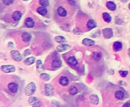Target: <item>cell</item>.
Wrapping results in <instances>:
<instances>
[{
    "label": "cell",
    "instance_id": "484cf974",
    "mask_svg": "<svg viewBox=\"0 0 130 107\" xmlns=\"http://www.w3.org/2000/svg\"><path fill=\"white\" fill-rule=\"evenodd\" d=\"M55 40L56 42L59 44H64L66 42V38L61 36H57L55 38Z\"/></svg>",
    "mask_w": 130,
    "mask_h": 107
},
{
    "label": "cell",
    "instance_id": "d6986e66",
    "mask_svg": "<svg viewBox=\"0 0 130 107\" xmlns=\"http://www.w3.org/2000/svg\"><path fill=\"white\" fill-rule=\"evenodd\" d=\"M82 44L84 46L90 47L94 45V41L92 39H90L88 38H85L82 40Z\"/></svg>",
    "mask_w": 130,
    "mask_h": 107
},
{
    "label": "cell",
    "instance_id": "7402d4cb",
    "mask_svg": "<svg viewBox=\"0 0 130 107\" xmlns=\"http://www.w3.org/2000/svg\"><path fill=\"white\" fill-rule=\"evenodd\" d=\"M106 7L111 11H115L116 9V5L112 1H108L106 3Z\"/></svg>",
    "mask_w": 130,
    "mask_h": 107
},
{
    "label": "cell",
    "instance_id": "ab89813d",
    "mask_svg": "<svg viewBox=\"0 0 130 107\" xmlns=\"http://www.w3.org/2000/svg\"><path fill=\"white\" fill-rule=\"evenodd\" d=\"M129 8L130 9V3L129 4Z\"/></svg>",
    "mask_w": 130,
    "mask_h": 107
},
{
    "label": "cell",
    "instance_id": "44dd1931",
    "mask_svg": "<svg viewBox=\"0 0 130 107\" xmlns=\"http://www.w3.org/2000/svg\"><path fill=\"white\" fill-rule=\"evenodd\" d=\"M90 100L91 103L94 105H97L99 103V97L96 94H92L90 97Z\"/></svg>",
    "mask_w": 130,
    "mask_h": 107
},
{
    "label": "cell",
    "instance_id": "9a60e30c",
    "mask_svg": "<svg viewBox=\"0 0 130 107\" xmlns=\"http://www.w3.org/2000/svg\"><path fill=\"white\" fill-rule=\"evenodd\" d=\"M123 44L120 42H115L113 45V49L115 52L120 51L123 48Z\"/></svg>",
    "mask_w": 130,
    "mask_h": 107
},
{
    "label": "cell",
    "instance_id": "4dcf8cb0",
    "mask_svg": "<svg viewBox=\"0 0 130 107\" xmlns=\"http://www.w3.org/2000/svg\"><path fill=\"white\" fill-rule=\"evenodd\" d=\"M118 73L121 77H124V78L126 77L128 74V71H119Z\"/></svg>",
    "mask_w": 130,
    "mask_h": 107
},
{
    "label": "cell",
    "instance_id": "4fadbf2b",
    "mask_svg": "<svg viewBox=\"0 0 130 107\" xmlns=\"http://www.w3.org/2000/svg\"><path fill=\"white\" fill-rule=\"evenodd\" d=\"M57 12L58 15L60 17H66L67 15V11L65 9L62 7V6H59L57 9Z\"/></svg>",
    "mask_w": 130,
    "mask_h": 107
},
{
    "label": "cell",
    "instance_id": "f546056e",
    "mask_svg": "<svg viewBox=\"0 0 130 107\" xmlns=\"http://www.w3.org/2000/svg\"><path fill=\"white\" fill-rule=\"evenodd\" d=\"M36 67H37V69L38 72H40V70H41V69H42V62L40 59H38L37 60V64H36Z\"/></svg>",
    "mask_w": 130,
    "mask_h": 107
},
{
    "label": "cell",
    "instance_id": "f35d334b",
    "mask_svg": "<svg viewBox=\"0 0 130 107\" xmlns=\"http://www.w3.org/2000/svg\"><path fill=\"white\" fill-rule=\"evenodd\" d=\"M128 55L130 57V48H129V49L128 50Z\"/></svg>",
    "mask_w": 130,
    "mask_h": 107
},
{
    "label": "cell",
    "instance_id": "7c38bea8",
    "mask_svg": "<svg viewBox=\"0 0 130 107\" xmlns=\"http://www.w3.org/2000/svg\"><path fill=\"white\" fill-rule=\"evenodd\" d=\"M24 24L28 28H33L35 26V22L31 17H28L25 19Z\"/></svg>",
    "mask_w": 130,
    "mask_h": 107
},
{
    "label": "cell",
    "instance_id": "603a6c76",
    "mask_svg": "<svg viewBox=\"0 0 130 107\" xmlns=\"http://www.w3.org/2000/svg\"><path fill=\"white\" fill-rule=\"evenodd\" d=\"M36 61V58H35L34 57H30L28 58L27 59H26L24 62L25 65L27 66H30L31 65H33V64H34L35 62Z\"/></svg>",
    "mask_w": 130,
    "mask_h": 107
},
{
    "label": "cell",
    "instance_id": "2e32d148",
    "mask_svg": "<svg viewBox=\"0 0 130 107\" xmlns=\"http://www.w3.org/2000/svg\"><path fill=\"white\" fill-rule=\"evenodd\" d=\"M37 11L39 14L43 16L46 15L48 13V10L47 8H46V7L44 6H41L38 7L37 9Z\"/></svg>",
    "mask_w": 130,
    "mask_h": 107
},
{
    "label": "cell",
    "instance_id": "cb8c5ba5",
    "mask_svg": "<svg viewBox=\"0 0 130 107\" xmlns=\"http://www.w3.org/2000/svg\"><path fill=\"white\" fill-rule=\"evenodd\" d=\"M102 16H103V18L104 20L105 21L108 23H110L111 21L112 20V18L110 15L107 13V12H104L102 14Z\"/></svg>",
    "mask_w": 130,
    "mask_h": 107
},
{
    "label": "cell",
    "instance_id": "8fae6325",
    "mask_svg": "<svg viewBox=\"0 0 130 107\" xmlns=\"http://www.w3.org/2000/svg\"><path fill=\"white\" fill-rule=\"evenodd\" d=\"M71 48V46L69 45L68 44H61L60 45L56 47V50L59 52H63L67 51Z\"/></svg>",
    "mask_w": 130,
    "mask_h": 107
},
{
    "label": "cell",
    "instance_id": "9c48e42d",
    "mask_svg": "<svg viewBox=\"0 0 130 107\" xmlns=\"http://www.w3.org/2000/svg\"><path fill=\"white\" fill-rule=\"evenodd\" d=\"M10 54L12 58L16 61H20L22 59V57L19 51L12 50L10 52Z\"/></svg>",
    "mask_w": 130,
    "mask_h": 107
},
{
    "label": "cell",
    "instance_id": "3957f363",
    "mask_svg": "<svg viewBox=\"0 0 130 107\" xmlns=\"http://www.w3.org/2000/svg\"><path fill=\"white\" fill-rule=\"evenodd\" d=\"M37 87L34 82H30L29 83L24 89V93L26 95L32 96L36 92Z\"/></svg>",
    "mask_w": 130,
    "mask_h": 107
},
{
    "label": "cell",
    "instance_id": "ffe728a7",
    "mask_svg": "<svg viewBox=\"0 0 130 107\" xmlns=\"http://www.w3.org/2000/svg\"><path fill=\"white\" fill-rule=\"evenodd\" d=\"M86 25H87V27L88 29H89L90 30H92L96 27L97 22L93 19H90L88 21Z\"/></svg>",
    "mask_w": 130,
    "mask_h": 107
},
{
    "label": "cell",
    "instance_id": "8d00e7d4",
    "mask_svg": "<svg viewBox=\"0 0 130 107\" xmlns=\"http://www.w3.org/2000/svg\"><path fill=\"white\" fill-rule=\"evenodd\" d=\"M123 107H130V102H129L126 103L125 104H124Z\"/></svg>",
    "mask_w": 130,
    "mask_h": 107
},
{
    "label": "cell",
    "instance_id": "d590c367",
    "mask_svg": "<svg viewBox=\"0 0 130 107\" xmlns=\"http://www.w3.org/2000/svg\"><path fill=\"white\" fill-rule=\"evenodd\" d=\"M76 30V31H73V33L75 34H76V35H79V34H81V32L78 30V29H75Z\"/></svg>",
    "mask_w": 130,
    "mask_h": 107
},
{
    "label": "cell",
    "instance_id": "6da1fadb",
    "mask_svg": "<svg viewBox=\"0 0 130 107\" xmlns=\"http://www.w3.org/2000/svg\"><path fill=\"white\" fill-rule=\"evenodd\" d=\"M48 58L49 59V60H48L49 63V70L55 71L62 67V60L60 58L57 53L55 52L52 53L50 56H48Z\"/></svg>",
    "mask_w": 130,
    "mask_h": 107
},
{
    "label": "cell",
    "instance_id": "7a4b0ae2",
    "mask_svg": "<svg viewBox=\"0 0 130 107\" xmlns=\"http://www.w3.org/2000/svg\"><path fill=\"white\" fill-rule=\"evenodd\" d=\"M7 89L9 93L12 94H16L19 90V83L17 80H13V81L9 82L7 84Z\"/></svg>",
    "mask_w": 130,
    "mask_h": 107
},
{
    "label": "cell",
    "instance_id": "ac0fdd59",
    "mask_svg": "<svg viewBox=\"0 0 130 107\" xmlns=\"http://www.w3.org/2000/svg\"><path fill=\"white\" fill-rule=\"evenodd\" d=\"M68 92L70 95H75L78 92V89L76 86L74 85H71L68 88Z\"/></svg>",
    "mask_w": 130,
    "mask_h": 107
},
{
    "label": "cell",
    "instance_id": "e575fe53",
    "mask_svg": "<svg viewBox=\"0 0 130 107\" xmlns=\"http://www.w3.org/2000/svg\"><path fill=\"white\" fill-rule=\"evenodd\" d=\"M107 73L110 75H113L114 74V71L113 70L110 69L107 71Z\"/></svg>",
    "mask_w": 130,
    "mask_h": 107
},
{
    "label": "cell",
    "instance_id": "52a82bcc",
    "mask_svg": "<svg viewBox=\"0 0 130 107\" xmlns=\"http://www.w3.org/2000/svg\"><path fill=\"white\" fill-rule=\"evenodd\" d=\"M29 104L33 107H40L41 106V102L39 99L35 96H31L29 99Z\"/></svg>",
    "mask_w": 130,
    "mask_h": 107
},
{
    "label": "cell",
    "instance_id": "74e56055",
    "mask_svg": "<svg viewBox=\"0 0 130 107\" xmlns=\"http://www.w3.org/2000/svg\"><path fill=\"white\" fill-rule=\"evenodd\" d=\"M120 1L124 3H126L128 1V0H120Z\"/></svg>",
    "mask_w": 130,
    "mask_h": 107
},
{
    "label": "cell",
    "instance_id": "f1b7e54d",
    "mask_svg": "<svg viewBox=\"0 0 130 107\" xmlns=\"http://www.w3.org/2000/svg\"><path fill=\"white\" fill-rule=\"evenodd\" d=\"M39 4L42 6L47 7L49 5V0H39Z\"/></svg>",
    "mask_w": 130,
    "mask_h": 107
},
{
    "label": "cell",
    "instance_id": "60d3db41",
    "mask_svg": "<svg viewBox=\"0 0 130 107\" xmlns=\"http://www.w3.org/2000/svg\"><path fill=\"white\" fill-rule=\"evenodd\" d=\"M23 1H29V0H23Z\"/></svg>",
    "mask_w": 130,
    "mask_h": 107
},
{
    "label": "cell",
    "instance_id": "5b68a950",
    "mask_svg": "<svg viewBox=\"0 0 130 107\" xmlns=\"http://www.w3.org/2000/svg\"><path fill=\"white\" fill-rule=\"evenodd\" d=\"M66 62L71 68H74L78 65V60L74 55L69 56L66 59Z\"/></svg>",
    "mask_w": 130,
    "mask_h": 107
},
{
    "label": "cell",
    "instance_id": "277c9868",
    "mask_svg": "<svg viewBox=\"0 0 130 107\" xmlns=\"http://www.w3.org/2000/svg\"><path fill=\"white\" fill-rule=\"evenodd\" d=\"M45 95L48 96H53L55 93L54 87L51 84H45L44 85Z\"/></svg>",
    "mask_w": 130,
    "mask_h": 107
},
{
    "label": "cell",
    "instance_id": "30bf717a",
    "mask_svg": "<svg viewBox=\"0 0 130 107\" xmlns=\"http://www.w3.org/2000/svg\"><path fill=\"white\" fill-rule=\"evenodd\" d=\"M59 83L63 86H67L70 83V80L69 78L65 76H62L59 79Z\"/></svg>",
    "mask_w": 130,
    "mask_h": 107
},
{
    "label": "cell",
    "instance_id": "8992f818",
    "mask_svg": "<svg viewBox=\"0 0 130 107\" xmlns=\"http://www.w3.org/2000/svg\"><path fill=\"white\" fill-rule=\"evenodd\" d=\"M1 69L3 72L5 73H13L15 71L16 68L13 65H3L1 67Z\"/></svg>",
    "mask_w": 130,
    "mask_h": 107
},
{
    "label": "cell",
    "instance_id": "ba28073f",
    "mask_svg": "<svg viewBox=\"0 0 130 107\" xmlns=\"http://www.w3.org/2000/svg\"><path fill=\"white\" fill-rule=\"evenodd\" d=\"M102 33L103 34V36L106 39H110L113 36V32L112 29L109 28H107L104 29H103L102 31Z\"/></svg>",
    "mask_w": 130,
    "mask_h": 107
},
{
    "label": "cell",
    "instance_id": "e0dca14e",
    "mask_svg": "<svg viewBox=\"0 0 130 107\" xmlns=\"http://www.w3.org/2000/svg\"><path fill=\"white\" fill-rule=\"evenodd\" d=\"M12 18L14 21H19L22 17V14L19 11H15L12 14Z\"/></svg>",
    "mask_w": 130,
    "mask_h": 107
},
{
    "label": "cell",
    "instance_id": "d6a6232c",
    "mask_svg": "<svg viewBox=\"0 0 130 107\" xmlns=\"http://www.w3.org/2000/svg\"><path fill=\"white\" fill-rule=\"evenodd\" d=\"M31 54V50L30 49H27L25 50H24L23 52V54L25 56H28L29 55H30Z\"/></svg>",
    "mask_w": 130,
    "mask_h": 107
},
{
    "label": "cell",
    "instance_id": "1f68e13d",
    "mask_svg": "<svg viewBox=\"0 0 130 107\" xmlns=\"http://www.w3.org/2000/svg\"><path fill=\"white\" fill-rule=\"evenodd\" d=\"M14 2V0H3V3L7 6L10 5L11 4H13Z\"/></svg>",
    "mask_w": 130,
    "mask_h": 107
},
{
    "label": "cell",
    "instance_id": "d4e9b609",
    "mask_svg": "<svg viewBox=\"0 0 130 107\" xmlns=\"http://www.w3.org/2000/svg\"><path fill=\"white\" fill-rule=\"evenodd\" d=\"M115 96L117 100H122L124 99L125 96L124 92L122 90H118L115 92Z\"/></svg>",
    "mask_w": 130,
    "mask_h": 107
},
{
    "label": "cell",
    "instance_id": "4316f807",
    "mask_svg": "<svg viewBox=\"0 0 130 107\" xmlns=\"http://www.w3.org/2000/svg\"><path fill=\"white\" fill-rule=\"evenodd\" d=\"M40 78L44 81H48L50 79V76L49 74L46 73H41L40 75Z\"/></svg>",
    "mask_w": 130,
    "mask_h": 107
},
{
    "label": "cell",
    "instance_id": "83f0119b",
    "mask_svg": "<svg viewBox=\"0 0 130 107\" xmlns=\"http://www.w3.org/2000/svg\"><path fill=\"white\" fill-rule=\"evenodd\" d=\"M92 57H93V59H94L95 60H96V61H98L102 58V55H101V53H100L98 52H94L93 53Z\"/></svg>",
    "mask_w": 130,
    "mask_h": 107
},
{
    "label": "cell",
    "instance_id": "5bb4252c",
    "mask_svg": "<svg viewBox=\"0 0 130 107\" xmlns=\"http://www.w3.org/2000/svg\"><path fill=\"white\" fill-rule=\"evenodd\" d=\"M22 39L24 42H29L32 39V36L28 32H24L22 35Z\"/></svg>",
    "mask_w": 130,
    "mask_h": 107
},
{
    "label": "cell",
    "instance_id": "836d02e7",
    "mask_svg": "<svg viewBox=\"0 0 130 107\" xmlns=\"http://www.w3.org/2000/svg\"><path fill=\"white\" fill-rule=\"evenodd\" d=\"M68 2L70 4V5H73V6H75L76 5V2L75 1V0H68Z\"/></svg>",
    "mask_w": 130,
    "mask_h": 107
}]
</instances>
